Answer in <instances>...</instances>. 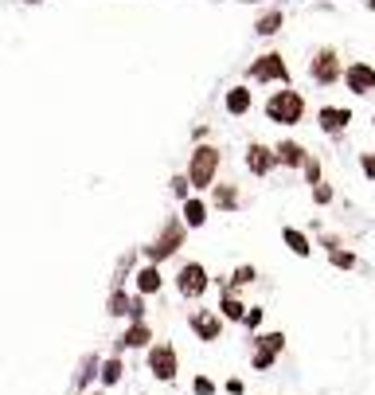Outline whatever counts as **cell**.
I'll list each match as a JSON object with an SVG mask.
<instances>
[{
	"instance_id": "11",
	"label": "cell",
	"mask_w": 375,
	"mask_h": 395,
	"mask_svg": "<svg viewBox=\"0 0 375 395\" xmlns=\"http://www.w3.org/2000/svg\"><path fill=\"white\" fill-rule=\"evenodd\" d=\"M348 121H352V110H344V106H321L317 110V125H321V133H328V137H344Z\"/></svg>"
},
{
	"instance_id": "26",
	"label": "cell",
	"mask_w": 375,
	"mask_h": 395,
	"mask_svg": "<svg viewBox=\"0 0 375 395\" xmlns=\"http://www.w3.org/2000/svg\"><path fill=\"white\" fill-rule=\"evenodd\" d=\"M98 368H102V360H98V356H86V360H83V372H78V387H86V383L94 380Z\"/></svg>"
},
{
	"instance_id": "27",
	"label": "cell",
	"mask_w": 375,
	"mask_h": 395,
	"mask_svg": "<svg viewBox=\"0 0 375 395\" xmlns=\"http://www.w3.org/2000/svg\"><path fill=\"white\" fill-rule=\"evenodd\" d=\"M172 196H176V200H188V196H192V184H188V172H176V176H172Z\"/></svg>"
},
{
	"instance_id": "4",
	"label": "cell",
	"mask_w": 375,
	"mask_h": 395,
	"mask_svg": "<svg viewBox=\"0 0 375 395\" xmlns=\"http://www.w3.org/2000/svg\"><path fill=\"white\" fill-rule=\"evenodd\" d=\"M281 348H286V333H281V329H274V333H255L250 336V368L270 372L278 364Z\"/></svg>"
},
{
	"instance_id": "25",
	"label": "cell",
	"mask_w": 375,
	"mask_h": 395,
	"mask_svg": "<svg viewBox=\"0 0 375 395\" xmlns=\"http://www.w3.org/2000/svg\"><path fill=\"white\" fill-rule=\"evenodd\" d=\"M328 263L336 266V270H352V266H356V254L340 247V251H328Z\"/></svg>"
},
{
	"instance_id": "17",
	"label": "cell",
	"mask_w": 375,
	"mask_h": 395,
	"mask_svg": "<svg viewBox=\"0 0 375 395\" xmlns=\"http://www.w3.org/2000/svg\"><path fill=\"white\" fill-rule=\"evenodd\" d=\"M133 286H137V294H141V298H153V294H160V286H164V274H160V266L145 263V266H141V270L133 274Z\"/></svg>"
},
{
	"instance_id": "32",
	"label": "cell",
	"mask_w": 375,
	"mask_h": 395,
	"mask_svg": "<svg viewBox=\"0 0 375 395\" xmlns=\"http://www.w3.org/2000/svg\"><path fill=\"white\" fill-rule=\"evenodd\" d=\"M129 321H145V298H141V294L129 301Z\"/></svg>"
},
{
	"instance_id": "10",
	"label": "cell",
	"mask_w": 375,
	"mask_h": 395,
	"mask_svg": "<svg viewBox=\"0 0 375 395\" xmlns=\"http://www.w3.org/2000/svg\"><path fill=\"white\" fill-rule=\"evenodd\" d=\"M344 86H348L352 94H372L375 90V67L363 63V59L348 63V67H344Z\"/></svg>"
},
{
	"instance_id": "37",
	"label": "cell",
	"mask_w": 375,
	"mask_h": 395,
	"mask_svg": "<svg viewBox=\"0 0 375 395\" xmlns=\"http://www.w3.org/2000/svg\"><path fill=\"white\" fill-rule=\"evenodd\" d=\"M86 395H94V392H86Z\"/></svg>"
},
{
	"instance_id": "20",
	"label": "cell",
	"mask_w": 375,
	"mask_h": 395,
	"mask_svg": "<svg viewBox=\"0 0 375 395\" xmlns=\"http://www.w3.org/2000/svg\"><path fill=\"white\" fill-rule=\"evenodd\" d=\"M211 204H215L219 212H235V207H239V188H235V184H215V188H211Z\"/></svg>"
},
{
	"instance_id": "18",
	"label": "cell",
	"mask_w": 375,
	"mask_h": 395,
	"mask_svg": "<svg viewBox=\"0 0 375 395\" xmlns=\"http://www.w3.org/2000/svg\"><path fill=\"white\" fill-rule=\"evenodd\" d=\"M281 243H286L297 259H313V239H309L301 227H281Z\"/></svg>"
},
{
	"instance_id": "35",
	"label": "cell",
	"mask_w": 375,
	"mask_h": 395,
	"mask_svg": "<svg viewBox=\"0 0 375 395\" xmlns=\"http://www.w3.org/2000/svg\"><path fill=\"white\" fill-rule=\"evenodd\" d=\"M367 8H375V0H367Z\"/></svg>"
},
{
	"instance_id": "34",
	"label": "cell",
	"mask_w": 375,
	"mask_h": 395,
	"mask_svg": "<svg viewBox=\"0 0 375 395\" xmlns=\"http://www.w3.org/2000/svg\"><path fill=\"white\" fill-rule=\"evenodd\" d=\"M223 387H227V395H246V383L242 380H227Z\"/></svg>"
},
{
	"instance_id": "2",
	"label": "cell",
	"mask_w": 375,
	"mask_h": 395,
	"mask_svg": "<svg viewBox=\"0 0 375 395\" xmlns=\"http://www.w3.org/2000/svg\"><path fill=\"white\" fill-rule=\"evenodd\" d=\"M219 165H223V153L215 145H195L188 153V184L192 188H215V176H219Z\"/></svg>"
},
{
	"instance_id": "15",
	"label": "cell",
	"mask_w": 375,
	"mask_h": 395,
	"mask_svg": "<svg viewBox=\"0 0 375 395\" xmlns=\"http://www.w3.org/2000/svg\"><path fill=\"white\" fill-rule=\"evenodd\" d=\"M255 106V94H250V86H231L227 94H223V110H227L231 118H246Z\"/></svg>"
},
{
	"instance_id": "28",
	"label": "cell",
	"mask_w": 375,
	"mask_h": 395,
	"mask_svg": "<svg viewBox=\"0 0 375 395\" xmlns=\"http://www.w3.org/2000/svg\"><path fill=\"white\" fill-rule=\"evenodd\" d=\"M262 317H266V310H262V305H246V317H242V325H246L250 333H258V329H262Z\"/></svg>"
},
{
	"instance_id": "5",
	"label": "cell",
	"mask_w": 375,
	"mask_h": 395,
	"mask_svg": "<svg viewBox=\"0 0 375 395\" xmlns=\"http://www.w3.org/2000/svg\"><path fill=\"white\" fill-rule=\"evenodd\" d=\"M211 290V274H207L204 263H184L180 270H176V294H180L184 301H200Z\"/></svg>"
},
{
	"instance_id": "22",
	"label": "cell",
	"mask_w": 375,
	"mask_h": 395,
	"mask_svg": "<svg viewBox=\"0 0 375 395\" xmlns=\"http://www.w3.org/2000/svg\"><path fill=\"white\" fill-rule=\"evenodd\" d=\"M250 282H258V266H250V263L235 266V274H231V294H239V290H246Z\"/></svg>"
},
{
	"instance_id": "14",
	"label": "cell",
	"mask_w": 375,
	"mask_h": 395,
	"mask_svg": "<svg viewBox=\"0 0 375 395\" xmlns=\"http://www.w3.org/2000/svg\"><path fill=\"white\" fill-rule=\"evenodd\" d=\"M274 161H278L281 168H305L309 149H305L301 141H278V145H274Z\"/></svg>"
},
{
	"instance_id": "29",
	"label": "cell",
	"mask_w": 375,
	"mask_h": 395,
	"mask_svg": "<svg viewBox=\"0 0 375 395\" xmlns=\"http://www.w3.org/2000/svg\"><path fill=\"white\" fill-rule=\"evenodd\" d=\"M305 180H309V188H313V184H321V161H317L313 153H309V161H305Z\"/></svg>"
},
{
	"instance_id": "24",
	"label": "cell",
	"mask_w": 375,
	"mask_h": 395,
	"mask_svg": "<svg viewBox=\"0 0 375 395\" xmlns=\"http://www.w3.org/2000/svg\"><path fill=\"white\" fill-rule=\"evenodd\" d=\"M129 294H125V290L121 286H114V294H109V301H106V313L109 317H129Z\"/></svg>"
},
{
	"instance_id": "13",
	"label": "cell",
	"mask_w": 375,
	"mask_h": 395,
	"mask_svg": "<svg viewBox=\"0 0 375 395\" xmlns=\"http://www.w3.org/2000/svg\"><path fill=\"white\" fill-rule=\"evenodd\" d=\"M153 341H157V336H153V329H149V321H129L125 325V333L118 336V352L121 348H153Z\"/></svg>"
},
{
	"instance_id": "23",
	"label": "cell",
	"mask_w": 375,
	"mask_h": 395,
	"mask_svg": "<svg viewBox=\"0 0 375 395\" xmlns=\"http://www.w3.org/2000/svg\"><path fill=\"white\" fill-rule=\"evenodd\" d=\"M281 24H286V16H281V8H270V12H262V16H258L255 32H258V36H274V32H278Z\"/></svg>"
},
{
	"instance_id": "8",
	"label": "cell",
	"mask_w": 375,
	"mask_h": 395,
	"mask_svg": "<svg viewBox=\"0 0 375 395\" xmlns=\"http://www.w3.org/2000/svg\"><path fill=\"white\" fill-rule=\"evenodd\" d=\"M309 74H313V83H321V86H332V83H340L344 79V59L336 55V48H321L309 59Z\"/></svg>"
},
{
	"instance_id": "33",
	"label": "cell",
	"mask_w": 375,
	"mask_h": 395,
	"mask_svg": "<svg viewBox=\"0 0 375 395\" xmlns=\"http://www.w3.org/2000/svg\"><path fill=\"white\" fill-rule=\"evenodd\" d=\"M360 168L367 180H375V153H360Z\"/></svg>"
},
{
	"instance_id": "12",
	"label": "cell",
	"mask_w": 375,
	"mask_h": 395,
	"mask_svg": "<svg viewBox=\"0 0 375 395\" xmlns=\"http://www.w3.org/2000/svg\"><path fill=\"white\" fill-rule=\"evenodd\" d=\"M274 165H278V161H274V149H270V145H262V141L246 145V168H250L255 176H270Z\"/></svg>"
},
{
	"instance_id": "16",
	"label": "cell",
	"mask_w": 375,
	"mask_h": 395,
	"mask_svg": "<svg viewBox=\"0 0 375 395\" xmlns=\"http://www.w3.org/2000/svg\"><path fill=\"white\" fill-rule=\"evenodd\" d=\"M207 212H211V204L207 200H200V196H188L180 204V219H184V227L188 231H200L207 223Z\"/></svg>"
},
{
	"instance_id": "30",
	"label": "cell",
	"mask_w": 375,
	"mask_h": 395,
	"mask_svg": "<svg viewBox=\"0 0 375 395\" xmlns=\"http://www.w3.org/2000/svg\"><path fill=\"white\" fill-rule=\"evenodd\" d=\"M313 204H317V207H328V204H332V188H328L325 180H321V184H313Z\"/></svg>"
},
{
	"instance_id": "31",
	"label": "cell",
	"mask_w": 375,
	"mask_h": 395,
	"mask_svg": "<svg viewBox=\"0 0 375 395\" xmlns=\"http://www.w3.org/2000/svg\"><path fill=\"white\" fill-rule=\"evenodd\" d=\"M219 387L211 383V376H195L192 380V395H215Z\"/></svg>"
},
{
	"instance_id": "9",
	"label": "cell",
	"mask_w": 375,
	"mask_h": 395,
	"mask_svg": "<svg viewBox=\"0 0 375 395\" xmlns=\"http://www.w3.org/2000/svg\"><path fill=\"white\" fill-rule=\"evenodd\" d=\"M223 317L219 310H192L188 313V329L195 333V341H204V345H215L219 336H223Z\"/></svg>"
},
{
	"instance_id": "1",
	"label": "cell",
	"mask_w": 375,
	"mask_h": 395,
	"mask_svg": "<svg viewBox=\"0 0 375 395\" xmlns=\"http://www.w3.org/2000/svg\"><path fill=\"white\" fill-rule=\"evenodd\" d=\"M184 239H188V227H184L180 216H172V219H164V227H160L157 239L149 243V247H141V254H145V263L160 266V263H169V259L180 254Z\"/></svg>"
},
{
	"instance_id": "21",
	"label": "cell",
	"mask_w": 375,
	"mask_h": 395,
	"mask_svg": "<svg viewBox=\"0 0 375 395\" xmlns=\"http://www.w3.org/2000/svg\"><path fill=\"white\" fill-rule=\"evenodd\" d=\"M125 376V364H121V356H109V360H102V368H98V380L106 383V387H114V383Z\"/></svg>"
},
{
	"instance_id": "3",
	"label": "cell",
	"mask_w": 375,
	"mask_h": 395,
	"mask_svg": "<svg viewBox=\"0 0 375 395\" xmlns=\"http://www.w3.org/2000/svg\"><path fill=\"white\" fill-rule=\"evenodd\" d=\"M266 118L274 121V125H297V121L305 118V98L297 94L293 86L274 90V94L266 98Z\"/></svg>"
},
{
	"instance_id": "36",
	"label": "cell",
	"mask_w": 375,
	"mask_h": 395,
	"mask_svg": "<svg viewBox=\"0 0 375 395\" xmlns=\"http://www.w3.org/2000/svg\"><path fill=\"white\" fill-rule=\"evenodd\" d=\"M372 125H375V114H372Z\"/></svg>"
},
{
	"instance_id": "7",
	"label": "cell",
	"mask_w": 375,
	"mask_h": 395,
	"mask_svg": "<svg viewBox=\"0 0 375 395\" xmlns=\"http://www.w3.org/2000/svg\"><path fill=\"white\" fill-rule=\"evenodd\" d=\"M250 83H290V67L281 59V51H266V55H258L250 63V71H246Z\"/></svg>"
},
{
	"instance_id": "6",
	"label": "cell",
	"mask_w": 375,
	"mask_h": 395,
	"mask_svg": "<svg viewBox=\"0 0 375 395\" xmlns=\"http://www.w3.org/2000/svg\"><path fill=\"white\" fill-rule=\"evenodd\" d=\"M145 360H149V372H153L160 383H172L176 372H180V352H176V345H169V341H153Z\"/></svg>"
},
{
	"instance_id": "19",
	"label": "cell",
	"mask_w": 375,
	"mask_h": 395,
	"mask_svg": "<svg viewBox=\"0 0 375 395\" xmlns=\"http://www.w3.org/2000/svg\"><path fill=\"white\" fill-rule=\"evenodd\" d=\"M219 317L223 321H235V325H242V317H246V301L239 298V294H219Z\"/></svg>"
}]
</instances>
